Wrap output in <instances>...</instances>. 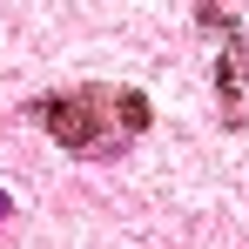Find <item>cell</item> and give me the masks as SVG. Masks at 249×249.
Listing matches in <instances>:
<instances>
[{"mask_svg": "<svg viewBox=\"0 0 249 249\" xmlns=\"http://www.w3.org/2000/svg\"><path fill=\"white\" fill-rule=\"evenodd\" d=\"M7 215H14V196H7V189H0V222H7Z\"/></svg>", "mask_w": 249, "mask_h": 249, "instance_id": "obj_1", "label": "cell"}]
</instances>
